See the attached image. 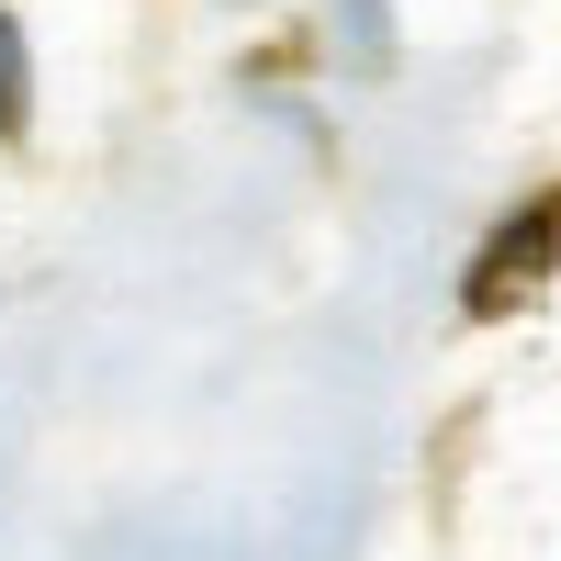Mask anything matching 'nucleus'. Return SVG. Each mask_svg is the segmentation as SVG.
Instances as JSON below:
<instances>
[{
	"instance_id": "f257e3e1",
	"label": "nucleus",
	"mask_w": 561,
	"mask_h": 561,
	"mask_svg": "<svg viewBox=\"0 0 561 561\" xmlns=\"http://www.w3.org/2000/svg\"><path fill=\"white\" fill-rule=\"evenodd\" d=\"M550 270H561V192H528V203L472 248V270H460V314H517Z\"/></svg>"
},
{
	"instance_id": "f03ea898",
	"label": "nucleus",
	"mask_w": 561,
	"mask_h": 561,
	"mask_svg": "<svg viewBox=\"0 0 561 561\" xmlns=\"http://www.w3.org/2000/svg\"><path fill=\"white\" fill-rule=\"evenodd\" d=\"M23 113H34V57H23V23L0 12V135H23Z\"/></svg>"
}]
</instances>
